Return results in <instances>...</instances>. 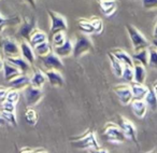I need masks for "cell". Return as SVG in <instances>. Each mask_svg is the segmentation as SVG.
<instances>
[{
  "label": "cell",
  "instance_id": "6da1fadb",
  "mask_svg": "<svg viewBox=\"0 0 157 153\" xmlns=\"http://www.w3.org/2000/svg\"><path fill=\"white\" fill-rule=\"evenodd\" d=\"M71 144L78 149H99L100 144L97 141L96 134H95L94 129L88 128L85 133H83L81 136L78 137H73L70 140Z\"/></svg>",
  "mask_w": 157,
  "mask_h": 153
},
{
  "label": "cell",
  "instance_id": "7a4b0ae2",
  "mask_svg": "<svg viewBox=\"0 0 157 153\" xmlns=\"http://www.w3.org/2000/svg\"><path fill=\"white\" fill-rule=\"evenodd\" d=\"M93 41L86 35H76L74 41L72 42V55L75 58L83 56L87 52L93 50Z\"/></svg>",
  "mask_w": 157,
  "mask_h": 153
},
{
  "label": "cell",
  "instance_id": "3957f363",
  "mask_svg": "<svg viewBox=\"0 0 157 153\" xmlns=\"http://www.w3.org/2000/svg\"><path fill=\"white\" fill-rule=\"evenodd\" d=\"M126 29L129 35V38H130L131 44H132V48L135 52L143 50V49H147L148 46L151 45L150 41H148V40L142 35L141 31L138 30L135 26H132V25H130V24H127Z\"/></svg>",
  "mask_w": 157,
  "mask_h": 153
},
{
  "label": "cell",
  "instance_id": "277c9868",
  "mask_svg": "<svg viewBox=\"0 0 157 153\" xmlns=\"http://www.w3.org/2000/svg\"><path fill=\"white\" fill-rule=\"evenodd\" d=\"M102 135L105 137V139L112 143H123L126 140V136L123 133L121 127L116 123L108 122L103 127Z\"/></svg>",
  "mask_w": 157,
  "mask_h": 153
},
{
  "label": "cell",
  "instance_id": "5b68a950",
  "mask_svg": "<svg viewBox=\"0 0 157 153\" xmlns=\"http://www.w3.org/2000/svg\"><path fill=\"white\" fill-rule=\"evenodd\" d=\"M48 14L51 21V26H50L51 35H53L55 33H58V31H65V33L67 31L68 24L65 16L60 15L59 13L52 11V10H48Z\"/></svg>",
  "mask_w": 157,
  "mask_h": 153
},
{
  "label": "cell",
  "instance_id": "8992f818",
  "mask_svg": "<svg viewBox=\"0 0 157 153\" xmlns=\"http://www.w3.org/2000/svg\"><path fill=\"white\" fill-rule=\"evenodd\" d=\"M0 51H1V55L6 58L20 56V44L13 39L2 38L0 40Z\"/></svg>",
  "mask_w": 157,
  "mask_h": 153
},
{
  "label": "cell",
  "instance_id": "52a82bcc",
  "mask_svg": "<svg viewBox=\"0 0 157 153\" xmlns=\"http://www.w3.org/2000/svg\"><path fill=\"white\" fill-rule=\"evenodd\" d=\"M117 125L121 127V129L123 131V133L125 134L126 138H129L130 140H132L137 146H139L137 138V128H136L135 124L131 121H129L128 119H126L125 116H118V122Z\"/></svg>",
  "mask_w": 157,
  "mask_h": 153
},
{
  "label": "cell",
  "instance_id": "ba28073f",
  "mask_svg": "<svg viewBox=\"0 0 157 153\" xmlns=\"http://www.w3.org/2000/svg\"><path fill=\"white\" fill-rule=\"evenodd\" d=\"M24 96L26 105L28 107H33V106L38 105L40 100L43 98V92H42V88H35L29 84L24 88Z\"/></svg>",
  "mask_w": 157,
  "mask_h": 153
},
{
  "label": "cell",
  "instance_id": "9c48e42d",
  "mask_svg": "<svg viewBox=\"0 0 157 153\" xmlns=\"http://www.w3.org/2000/svg\"><path fill=\"white\" fill-rule=\"evenodd\" d=\"M37 28V21L35 18H24L23 23L20 24V28L17 30V36L23 41H28L31 33Z\"/></svg>",
  "mask_w": 157,
  "mask_h": 153
},
{
  "label": "cell",
  "instance_id": "30bf717a",
  "mask_svg": "<svg viewBox=\"0 0 157 153\" xmlns=\"http://www.w3.org/2000/svg\"><path fill=\"white\" fill-rule=\"evenodd\" d=\"M114 93L117 96L118 100L121 101V104L124 106H127L130 104V101L132 100V93L129 88V84L123 83V84H117L114 86L113 88Z\"/></svg>",
  "mask_w": 157,
  "mask_h": 153
},
{
  "label": "cell",
  "instance_id": "8fae6325",
  "mask_svg": "<svg viewBox=\"0 0 157 153\" xmlns=\"http://www.w3.org/2000/svg\"><path fill=\"white\" fill-rule=\"evenodd\" d=\"M39 59L41 61L42 65L45 67L46 70H52V69L59 70L63 68V64L61 58L53 52H51L50 54L45 55L43 57H39Z\"/></svg>",
  "mask_w": 157,
  "mask_h": 153
},
{
  "label": "cell",
  "instance_id": "7c38bea8",
  "mask_svg": "<svg viewBox=\"0 0 157 153\" xmlns=\"http://www.w3.org/2000/svg\"><path fill=\"white\" fill-rule=\"evenodd\" d=\"M8 83H9L10 88H13V90L16 91L24 90L26 86H28L30 84V76H29V74L21 73L17 76L13 78L12 80L8 81Z\"/></svg>",
  "mask_w": 157,
  "mask_h": 153
},
{
  "label": "cell",
  "instance_id": "4fadbf2b",
  "mask_svg": "<svg viewBox=\"0 0 157 153\" xmlns=\"http://www.w3.org/2000/svg\"><path fill=\"white\" fill-rule=\"evenodd\" d=\"M6 61H9L10 64L16 67L21 71V73H26L28 74L31 71V65L28 61H25L23 57L21 56H15V57H8L6 58Z\"/></svg>",
  "mask_w": 157,
  "mask_h": 153
},
{
  "label": "cell",
  "instance_id": "5bb4252c",
  "mask_svg": "<svg viewBox=\"0 0 157 153\" xmlns=\"http://www.w3.org/2000/svg\"><path fill=\"white\" fill-rule=\"evenodd\" d=\"M44 74L46 76V81L51 84L52 86H63L65 83L63 76L58 71V70H45Z\"/></svg>",
  "mask_w": 157,
  "mask_h": 153
},
{
  "label": "cell",
  "instance_id": "9a60e30c",
  "mask_svg": "<svg viewBox=\"0 0 157 153\" xmlns=\"http://www.w3.org/2000/svg\"><path fill=\"white\" fill-rule=\"evenodd\" d=\"M30 76V85L35 86V88H42L44 86V84L46 83V76L44 74V72L39 68H33V73Z\"/></svg>",
  "mask_w": 157,
  "mask_h": 153
},
{
  "label": "cell",
  "instance_id": "2e32d148",
  "mask_svg": "<svg viewBox=\"0 0 157 153\" xmlns=\"http://www.w3.org/2000/svg\"><path fill=\"white\" fill-rule=\"evenodd\" d=\"M20 54L22 55L21 57H23L25 61H28L30 65L35 64L36 55L33 52V48H31L27 41H22L20 43Z\"/></svg>",
  "mask_w": 157,
  "mask_h": 153
},
{
  "label": "cell",
  "instance_id": "e0dca14e",
  "mask_svg": "<svg viewBox=\"0 0 157 153\" xmlns=\"http://www.w3.org/2000/svg\"><path fill=\"white\" fill-rule=\"evenodd\" d=\"M97 1H98V5L103 15L110 18L115 13L116 9H117L116 0H97Z\"/></svg>",
  "mask_w": 157,
  "mask_h": 153
},
{
  "label": "cell",
  "instance_id": "ac0fdd59",
  "mask_svg": "<svg viewBox=\"0 0 157 153\" xmlns=\"http://www.w3.org/2000/svg\"><path fill=\"white\" fill-rule=\"evenodd\" d=\"M129 105L131 106V109L132 112L137 118L142 119L146 116V112H147V106L144 103L143 99H132L130 101Z\"/></svg>",
  "mask_w": 157,
  "mask_h": 153
},
{
  "label": "cell",
  "instance_id": "d6986e66",
  "mask_svg": "<svg viewBox=\"0 0 157 153\" xmlns=\"http://www.w3.org/2000/svg\"><path fill=\"white\" fill-rule=\"evenodd\" d=\"M129 88L132 93L133 99H144L146 93L148 92V88L144 83H138V82H130Z\"/></svg>",
  "mask_w": 157,
  "mask_h": 153
},
{
  "label": "cell",
  "instance_id": "ffe728a7",
  "mask_svg": "<svg viewBox=\"0 0 157 153\" xmlns=\"http://www.w3.org/2000/svg\"><path fill=\"white\" fill-rule=\"evenodd\" d=\"M45 41H48V35H46L44 31L36 28L35 30L31 33L30 37H29L27 42H28L31 48H35L36 45H38V44H40V43H43V42H45Z\"/></svg>",
  "mask_w": 157,
  "mask_h": 153
},
{
  "label": "cell",
  "instance_id": "44dd1931",
  "mask_svg": "<svg viewBox=\"0 0 157 153\" xmlns=\"http://www.w3.org/2000/svg\"><path fill=\"white\" fill-rule=\"evenodd\" d=\"M53 53L57 55L58 57H68L72 55V41L67 39L65 43H63L59 46H53Z\"/></svg>",
  "mask_w": 157,
  "mask_h": 153
},
{
  "label": "cell",
  "instance_id": "7402d4cb",
  "mask_svg": "<svg viewBox=\"0 0 157 153\" xmlns=\"http://www.w3.org/2000/svg\"><path fill=\"white\" fill-rule=\"evenodd\" d=\"M144 103L146 104L147 108H150L152 111H156L157 109V95H156V84L148 88V92L146 93L144 97Z\"/></svg>",
  "mask_w": 157,
  "mask_h": 153
},
{
  "label": "cell",
  "instance_id": "603a6c76",
  "mask_svg": "<svg viewBox=\"0 0 157 153\" xmlns=\"http://www.w3.org/2000/svg\"><path fill=\"white\" fill-rule=\"evenodd\" d=\"M2 70H3V76H5L6 81H10L13 78L17 76L18 74H21V71L16 67H14L12 64H10L9 61H2Z\"/></svg>",
  "mask_w": 157,
  "mask_h": 153
},
{
  "label": "cell",
  "instance_id": "cb8c5ba5",
  "mask_svg": "<svg viewBox=\"0 0 157 153\" xmlns=\"http://www.w3.org/2000/svg\"><path fill=\"white\" fill-rule=\"evenodd\" d=\"M111 53L113 54V56L115 57L117 61H120L121 63L123 64V66H130V67L133 66V61H132V58H131V55H129L126 51L117 49V50L112 51Z\"/></svg>",
  "mask_w": 157,
  "mask_h": 153
},
{
  "label": "cell",
  "instance_id": "d4e9b609",
  "mask_svg": "<svg viewBox=\"0 0 157 153\" xmlns=\"http://www.w3.org/2000/svg\"><path fill=\"white\" fill-rule=\"evenodd\" d=\"M133 69V81L138 83H144L146 78V67L142 66L141 64L135 63L132 66Z\"/></svg>",
  "mask_w": 157,
  "mask_h": 153
},
{
  "label": "cell",
  "instance_id": "484cf974",
  "mask_svg": "<svg viewBox=\"0 0 157 153\" xmlns=\"http://www.w3.org/2000/svg\"><path fill=\"white\" fill-rule=\"evenodd\" d=\"M22 23V20L18 15L10 16L6 18L2 14L0 13V33L7 26H17Z\"/></svg>",
  "mask_w": 157,
  "mask_h": 153
},
{
  "label": "cell",
  "instance_id": "4316f807",
  "mask_svg": "<svg viewBox=\"0 0 157 153\" xmlns=\"http://www.w3.org/2000/svg\"><path fill=\"white\" fill-rule=\"evenodd\" d=\"M131 58H132L133 64H141L144 67H147V61H148V51L147 49H143V50H140L138 52H135L131 55Z\"/></svg>",
  "mask_w": 157,
  "mask_h": 153
},
{
  "label": "cell",
  "instance_id": "83f0119b",
  "mask_svg": "<svg viewBox=\"0 0 157 153\" xmlns=\"http://www.w3.org/2000/svg\"><path fill=\"white\" fill-rule=\"evenodd\" d=\"M33 52H35L36 56L43 57L45 55L50 54L51 52H53V45L48 41H45L43 43H40L38 45H36L33 48Z\"/></svg>",
  "mask_w": 157,
  "mask_h": 153
},
{
  "label": "cell",
  "instance_id": "f1b7e54d",
  "mask_svg": "<svg viewBox=\"0 0 157 153\" xmlns=\"http://www.w3.org/2000/svg\"><path fill=\"white\" fill-rule=\"evenodd\" d=\"M108 56H109L110 63H111V68H112V71H113V73L115 74L117 78H121V76H122V72H123V68H124L123 64L121 63L120 61H117V59L113 56V54H112L111 52L108 53Z\"/></svg>",
  "mask_w": 157,
  "mask_h": 153
},
{
  "label": "cell",
  "instance_id": "f546056e",
  "mask_svg": "<svg viewBox=\"0 0 157 153\" xmlns=\"http://www.w3.org/2000/svg\"><path fill=\"white\" fill-rule=\"evenodd\" d=\"M24 118L27 124L31 125V126H35L38 122V112L35 109H33L31 107H28L24 111Z\"/></svg>",
  "mask_w": 157,
  "mask_h": 153
},
{
  "label": "cell",
  "instance_id": "4dcf8cb0",
  "mask_svg": "<svg viewBox=\"0 0 157 153\" xmlns=\"http://www.w3.org/2000/svg\"><path fill=\"white\" fill-rule=\"evenodd\" d=\"M78 29L83 35H93L94 33V29L90 24V20H86V18H80L78 21Z\"/></svg>",
  "mask_w": 157,
  "mask_h": 153
},
{
  "label": "cell",
  "instance_id": "1f68e13d",
  "mask_svg": "<svg viewBox=\"0 0 157 153\" xmlns=\"http://www.w3.org/2000/svg\"><path fill=\"white\" fill-rule=\"evenodd\" d=\"M147 51H148L147 66L152 68V69H156L157 68V50H156V46L150 45L147 48Z\"/></svg>",
  "mask_w": 157,
  "mask_h": 153
},
{
  "label": "cell",
  "instance_id": "d6a6232c",
  "mask_svg": "<svg viewBox=\"0 0 157 153\" xmlns=\"http://www.w3.org/2000/svg\"><path fill=\"white\" fill-rule=\"evenodd\" d=\"M0 116L2 118L5 123H8V124L12 125V126H17L15 112H8V111H3V110H0Z\"/></svg>",
  "mask_w": 157,
  "mask_h": 153
},
{
  "label": "cell",
  "instance_id": "836d02e7",
  "mask_svg": "<svg viewBox=\"0 0 157 153\" xmlns=\"http://www.w3.org/2000/svg\"><path fill=\"white\" fill-rule=\"evenodd\" d=\"M67 40L65 31H58L52 35V45L53 46H59L63 43H65V41Z\"/></svg>",
  "mask_w": 157,
  "mask_h": 153
},
{
  "label": "cell",
  "instance_id": "e575fe53",
  "mask_svg": "<svg viewBox=\"0 0 157 153\" xmlns=\"http://www.w3.org/2000/svg\"><path fill=\"white\" fill-rule=\"evenodd\" d=\"M90 24L94 29V33H101L103 31V22L101 18H96V16H93L90 20Z\"/></svg>",
  "mask_w": 157,
  "mask_h": 153
},
{
  "label": "cell",
  "instance_id": "d590c367",
  "mask_svg": "<svg viewBox=\"0 0 157 153\" xmlns=\"http://www.w3.org/2000/svg\"><path fill=\"white\" fill-rule=\"evenodd\" d=\"M121 78H123V79H124L126 82H128V83L132 82L133 81V69H132V67H130V66H124Z\"/></svg>",
  "mask_w": 157,
  "mask_h": 153
},
{
  "label": "cell",
  "instance_id": "8d00e7d4",
  "mask_svg": "<svg viewBox=\"0 0 157 153\" xmlns=\"http://www.w3.org/2000/svg\"><path fill=\"white\" fill-rule=\"evenodd\" d=\"M6 100L10 101V103L16 104L18 100H20V91L13 90V88H10V90H8Z\"/></svg>",
  "mask_w": 157,
  "mask_h": 153
},
{
  "label": "cell",
  "instance_id": "74e56055",
  "mask_svg": "<svg viewBox=\"0 0 157 153\" xmlns=\"http://www.w3.org/2000/svg\"><path fill=\"white\" fill-rule=\"evenodd\" d=\"M16 109V104L10 103V101H2L0 104V110H3V111H8V112H15Z\"/></svg>",
  "mask_w": 157,
  "mask_h": 153
},
{
  "label": "cell",
  "instance_id": "f35d334b",
  "mask_svg": "<svg viewBox=\"0 0 157 153\" xmlns=\"http://www.w3.org/2000/svg\"><path fill=\"white\" fill-rule=\"evenodd\" d=\"M142 7L146 10H153L157 8V0H141Z\"/></svg>",
  "mask_w": 157,
  "mask_h": 153
},
{
  "label": "cell",
  "instance_id": "ab89813d",
  "mask_svg": "<svg viewBox=\"0 0 157 153\" xmlns=\"http://www.w3.org/2000/svg\"><path fill=\"white\" fill-rule=\"evenodd\" d=\"M7 93H8L7 88H0V104L2 103V101L6 100V97H7Z\"/></svg>",
  "mask_w": 157,
  "mask_h": 153
},
{
  "label": "cell",
  "instance_id": "60d3db41",
  "mask_svg": "<svg viewBox=\"0 0 157 153\" xmlns=\"http://www.w3.org/2000/svg\"><path fill=\"white\" fill-rule=\"evenodd\" d=\"M90 153H109V151L107 150V149H90Z\"/></svg>",
  "mask_w": 157,
  "mask_h": 153
},
{
  "label": "cell",
  "instance_id": "b9f144b4",
  "mask_svg": "<svg viewBox=\"0 0 157 153\" xmlns=\"http://www.w3.org/2000/svg\"><path fill=\"white\" fill-rule=\"evenodd\" d=\"M33 150L30 148H28V147H24V148H22L20 150V153H33Z\"/></svg>",
  "mask_w": 157,
  "mask_h": 153
},
{
  "label": "cell",
  "instance_id": "7bdbcfd3",
  "mask_svg": "<svg viewBox=\"0 0 157 153\" xmlns=\"http://www.w3.org/2000/svg\"><path fill=\"white\" fill-rule=\"evenodd\" d=\"M33 153H48V151L44 150V149H42V148H38V149H35Z\"/></svg>",
  "mask_w": 157,
  "mask_h": 153
},
{
  "label": "cell",
  "instance_id": "ee69618b",
  "mask_svg": "<svg viewBox=\"0 0 157 153\" xmlns=\"http://www.w3.org/2000/svg\"><path fill=\"white\" fill-rule=\"evenodd\" d=\"M25 1H26L28 5H30L31 7L33 8V9L36 8V0H25Z\"/></svg>",
  "mask_w": 157,
  "mask_h": 153
},
{
  "label": "cell",
  "instance_id": "f6af8a7d",
  "mask_svg": "<svg viewBox=\"0 0 157 153\" xmlns=\"http://www.w3.org/2000/svg\"><path fill=\"white\" fill-rule=\"evenodd\" d=\"M6 123H5V121L2 120V118H1V116H0V126H2V125H5Z\"/></svg>",
  "mask_w": 157,
  "mask_h": 153
},
{
  "label": "cell",
  "instance_id": "bcb514c9",
  "mask_svg": "<svg viewBox=\"0 0 157 153\" xmlns=\"http://www.w3.org/2000/svg\"><path fill=\"white\" fill-rule=\"evenodd\" d=\"M2 70V59H0V71Z\"/></svg>",
  "mask_w": 157,
  "mask_h": 153
},
{
  "label": "cell",
  "instance_id": "7dc6e473",
  "mask_svg": "<svg viewBox=\"0 0 157 153\" xmlns=\"http://www.w3.org/2000/svg\"><path fill=\"white\" fill-rule=\"evenodd\" d=\"M148 153H156V150H155V149H154V150H153L152 152H148Z\"/></svg>",
  "mask_w": 157,
  "mask_h": 153
},
{
  "label": "cell",
  "instance_id": "c3c4849f",
  "mask_svg": "<svg viewBox=\"0 0 157 153\" xmlns=\"http://www.w3.org/2000/svg\"><path fill=\"white\" fill-rule=\"evenodd\" d=\"M0 59H2V55H1V51H0Z\"/></svg>",
  "mask_w": 157,
  "mask_h": 153
}]
</instances>
